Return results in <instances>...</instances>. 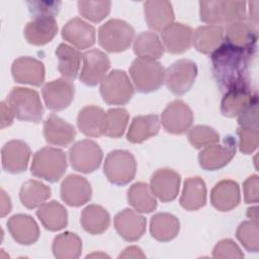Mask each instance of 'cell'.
Listing matches in <instances>:
<instances>
[{
  "label": "cell",
  "instance_id": "34",
  "mask_svg": "<svg viewBox=\"0 0 259 259\" xmlns=\"http://www.w3.org/2000/svg\"><path fill=\"white\" fill-rule=\"evenodd\" d=\"M109 224V213L100 205L90 204L86 206L81 213V225L89 234H102L108 229Z\"/></svg>",
  "mask_w": 259,
  "mask_h": 259
},
{
  "label": "cell",
  "instance_id": "9",
  "mask_svg": "<svg viewBox=\"0 0 259 259\" xmlns=\"http://www.w3.org/2000/svg\"><path fill=\"white\" fill-rule=\"evenodd\" d=\"M102 157L101 148L90 140L79 141L69 150V160L72 168L81 173H92L98 169Z\"/></svg>",
  "mask_w": 259,
  "mask_h": 259
},
{
  "label": "cell",
  "instance_id": "27",
  "mask_svg": "<svg viewBox=\"0 0 259 259\" xmlns=\"http://www.w3.org/2000/svg\"><path fill=\"white\" fill-rule=\"evenodd\" d=\"M240 188L237 182L226 179L214 185L210 192V202L218 210L229 211L240 202Z\"/></svg>",
  "mask_w": 259,
  "mask_h": 259
},
{
  "label": "cell",
  "instance_id": "32",
  "mask_svg": "<svg viewBox=\"0 0 259 259\" xmlns=\"http://www.w3.org/2000/svg\"><path fill=\"white\" fill-rule=\"evenodd\" d=\"M257 29L247 20L237 21L226 25V41L234 46L255 50Z\"/></svg>",
  "mask_w": 259,
  "mask_h": 259
},
{
  "label": "cell",
  "instance_id": "29",
  "mask_svg": "<svg viewBox=\"0 0 259 259\" xmlns=\"http://www.w3.org/2000/svg\"><path fill=\"white\" fill-rule=\"evenodd\" d=\"M206 202V187L200 177H189L184 181L180 204L186 210H197Z\"/></svg>",
  "mask_w": 259,
  "mask_h": 259
},
{
  "label": "cell",
  "instance_id": "13",
  "mask_svg": "<svg viewBox=\"0 0 259 259\" xmlns=\"http://www.w3.org/2000/svg\"><path fill=\"white\" fill-rule=\"evenodd\" d=\"M161 121L166 132L181 135L189 130L193 121L190 107L182 100H174L163 110Z\"/></svg>",
  "mask_w": 259,
  "mask_h": 259
},
{
  "label": "cell",
  "instance_id": "31",
  "mask_svg": "<svg viewBox=\"0 0 259 259\" xmlns=\"http://www.w3.org/2000/svg\"><path fill=\"white\" fill-rule=\"evenodd\" d=\"M159 130L160 121L156 114L138 115L133 119L126 138L128 142L139 144L156 136Z\"/></svg>",
  "mask_w": 259,
  "mask_h": 259
},
{
  "label": "cell",
  "instance_id": "40",
  "mask_svg": "<svg viewBox=\"0 0 259 259\" xmlns=\"http://www.w3.org/2000/svg\"><path fill=\"white\" fill-rule=\"evenodd\" d=\"M128 121V112L124 108H110L105 115L104 135L110 138H119L123 135Z\"/></svg>",
  "mask_w": 259,
  "mask_h": 259
},
{
  "label": "cell",
  "instance_id": "22",
  "mask_svg": "<svg viewBox=\"0 0 259 259\" xmlns=\"http://www.w3.org/2000/svg\"><path fill=\"white\" fill-rule=\"evenodd\" d=\"M75 136L74 126L55 113H52L44 123V137L49 144L66 147L74 141Z\"/></svg>",
  "mask_w": 259,
  "mask_h": 259
},
{
  "label": "cell",
  "instance_id": "5",
  "mask_svg": "<svg viewBox=\"0 0 259 259\" xmlns=\"http://www.w3.org/2000/svg\"><path fill=\"white\" fill-rule=\"evenodd\" d=\"M135 36L134 27L121 19H109L98 30L99 45L109 53L127 50Z\"/></svg>",
  "mask_w": 259,
  "mask_h": 259
},
{
  "label": "cell",
  "instance_id": "53",
  "mask_svg": "<svg viewBox=\"0 0 259 259\" xmlns=\"http://www.w3.org/2000/svg\"><path fill=\"white\" fill-rule=\"evenodd\" d=\"M12 204L9 196L6 194V192L2 189L1 190V217H5L11 211Z\"/></svg>",
  "mask_w": 259,
  "mask_h": 259
},
{
  "label": "cell",
  "instance_id": "37",
  "mask_svg": "<svg viewBox=\"0 0 259 259\" xmlns=\"http://www.w3.org/2000/svg\"><path fill=\"white\" fill-rule=\"evenodd\" d=\"M128 203L138 211L149 213L156 209L157 200L152 190L145 182H137L127 190Z\"/></svg>",
  "mask_w": 259,
  "mask_h": 259
},
{
  "label": "cell",
  "instance_id": "52",
  "mask_svg": "<svg viewBox=\"0 0 259 259\" xmlns=\"http://www.w3.org/2000/svg\"><path fill=\"white\" fill-rule=\"evenodd\" d=\"M119 258H145V255L139 247L131 246L119 255Z\"/></svg>",
  "mask_w": 259,
  "mask_h": 259
},
{
  "label": "cell",
  "instance_id": "33",
  "mask_svg": "<svg viewBox=\"0 0 259 259\" xmlns=\"http://www.w3.org/2000/svg\"><path fill=\"white\" fill-rule=\"evenodd\" d=\"M180 230L178 219L168 212H158L152 217L150 222V232L154 239L160 242L173 240Z\"/></svg>",
  "mask_w": 259,
  "mask_h": 259
},
{
  "label": "cell",
  "instance_id": "23",
  "mask_svg": "<svg viewBox=\"0 0 259 259\" xmlns=\"http://www.w3.org/2000/svg\"><path fill=\"white\" fill-rule=\"evenodd\" d=\"M7 227L12 238L21 245H31L38 240L39 228L28 214L12 215L7 222Z\"/></svg>",
  "mask_w": 259,
  "mask_h": 259
},
{
  "label": "cell",
  "instance_id": "48",
  "mask_svg": "<svg viewBox=\"0 0 259 259\" xmlns=\"http://www.w3.org/2000/svg\"><path fill=\"white\" fill-rule=\"evenodd\" d=\"M238 123L241 127L258 128V98L239 114Z\"/></svg>",
  "mask_w": 259,
  "mask_h": 259
},
{
  "label": "cell",
  "instance_id": "42",
  "mask_svg": "<svg viewBox=\"0 0 259 259\" xmlns=\"http://www.w3.org/2000/svg\"><path fill=\"white\" fill-rule=\"evenodd\" d=\"M79 13L92 22H99L104 19L110 11V1H78Z\"/></svg>",
  "mask_w": 259,
  "mask_h": 259
},
{
  "label": "cell",
  "instance_id": "6",
  "mask_svg": "<svg viewBox=\"0 0 259 259\" xmlns=\"http://www.w3.org/2000/svg\"><path fill=\"white\" fill-rule=\"evenodd\" d=\"M103 171L111 183L125 185L135 178L137 162L131 152L126 150H114L107 154Z\"/></svg>",
  "mask_w": 259,
  "mask_h": 259
},
{
  "label": "cell",
  "instance_id": "54",
  "mask_svg": "<svg viewBox=\"0 0 259 259\" xmlns=\"http://www.w3.org/2000/svg\"><path fill=\"white\" fill-rule=\"evenodd\" d=\"M247 215L252 221H256L257 222V207H250V208H248Z\"/></svg>",
  "mask_w": 259,
  "mask_h": 259
},
{
  "label": "cell",
  "instance_id": "15",
  "mask_svg": "<svg viewBox=\"0 0 259 259\" xmlns=\"http://www.w3.org/2000/svg\"><path fill=\"white\" fill-rule=\"evenodd\" d=\"M30 158L29 146L20 140L7 142L1 150L3 169L11 174H18L26 170Z\"/></svg>",
  "mask_w": 259,
  "mask_h": 259
},
{
  "label": "cell",
  "instance_id": "4",
  "mask_svg": "<svg viewBox=\"0 0 259 259\" xmlns=\"http://www.w3.org/2000/svg\"><path fill=\"white\" fill-rule=\"evenodd\" d=\"M130 75L139 92L150 93L158 90L164 83L165 71L156 60L137 58L130 67Z\"/></svg>",
  "mask_w": 259,
  "mask_h": 259
},
{
  "label": "cell",
  "instance_id": "11",
  "mask_svg": "<svg viewBox=\"0 0 259 259\" xmlns=\"http://www.w3.org/2000/svg\"><path fill=\"white\" fill-rule=\"evenodd\" d=\"M41 93L49 109L54 111L63 110L74 99L75 85L72 80L63 77L47 83L42 87Z\"/></svg>",
  "mask_w": 259,
  "mask_h": 259
},
{
  "label": "cell",
  "instance_id": "18",
  "mask_svg": "<svg viewBox=\"0 0 259 259\" xmlns=\"http://www.w3.org/2000/svg\"><path fill=\"white\" fill-rule=\"evenodd\" d=\"M13 79L22 84L40 86L45 81L44 64L31 57H20L16 59L11 67Z\"/></svg>",
  "mask_w": 259,
  "mask_h": 259
},
{
  "label": "cell",
  "instance_id": "16",
  "mask_svg": "<svg viewBox=\"0 0 259 259\" xmlns=\"http://www.w3.org/2000/svg\"><path fill=\"white\" fill-rule=\"evenodd\" d=\"M180 175L169 168L157 170L151 177V190L161 201L169 202L177 197L180 186Z\"/></svg>",
  "mask_w": 259,
  "mask_h": 259
},
{
  "label": "cell",
  "instance_id": "46",
  "mask_svg": "<svg viewBox=\"0 0 259 259\" xmlns=\"http://www.w3.org/2000/svg\"><path fill=\"white\" fill-rule=\"evenodd\" d=\"M237 134L239 136V149L242 153L251 154L257 149L259 143L258 128L239 126Z\"/></svg>",
  "mask_w": 259,
  "mask_h": 259
},
{
  "label": "cell",
  "instance_id": "8",
  "mask_svg": "<svg viewBox=\"0 0 259 259\" xmlns=\"http://www.w3.org/2000/svg\"><path fill=\"white\" fill-rule=\"evenodd\" d=\"M196 76V64L191 60L181 59L166 69L164 82L172 93L183 95L192 87Z\"/></svg>",
  "mask_w": 259,
  "mask_h": 259
},
{
  "label": "cell",
  "instance_id": "25",
  "mask_svg": "<svg viewBox=\"0 0 259 259\" xmlns=\"http://www.w3.org/2000/svg\"><path fill=\"white\" fill-rule=\"evenodd\" d=\"M58 32V24L54 17H36L24 28L27 42L33 46H44L50 42Z\"/></svg>",
  "mask_w": 259,
  "mask_h": 259
},
{
  "label": "cell",
  "instance_id": "7",
  "mask_svg": "<svg viewBox=\"0 0 259 259\" xmlns=\"http://www.w3.org/2000/svg\"><path fill=\"white\" fill-rule=\"evenodd\" d=\"M135 93L128 76L124 71L112 70L100 84V94L103 100L110 105L126 104Z\"/></svg>",
  "mask_w": 259,
  "mask_h": 259
},
{
  "label": "cell",
  "instance_id": "1",
  "mask_svg": "<svg viewBox=\"0 0 259 259\" xmlns=\"http://www.w3.org/2000/svg\"><path fill=\"white\" fill-rule=\"evenodd\" d=\"M255 50L244 49L227 41L211 53L213 76L226 91L236 85L248 82V67Z\"/></svg>",
  "mask_w": 259,
  "mask_h": 259
},
{
  "label": "cell",
  "instance_id": "51",
  "mask_svg": "<svg viewBox=\"0 0 259 259\" xmlns=\"http://www.w3.org/2000/svg\"><path fill=\"white\" fill-rule=\"evenodd\" d=\"M250 8H249V17H247V21L254 27L257 29V24H258V9H257V5H258V1H252L249 2Z\"/></svg>",
  "mask_w": 259,
  "mask_h": 259
},
{
  "label": "cell",
  "instance_id": "36",
  "mask_svg": "<svg viewBox=\"0 0 259 259\" xmlns=\"http://www.w3.org/2000/svg\"><path fill=\"white\" fill-rule=\"evenodd\" d=\"M51 196V188L37 180H27L19 191L21 203L27 208H35L45 203Z\"/></svg>",
  "mask_w": 259,
  "mask_h": 259
},
{
  "label": "cell",
  "instance_id": "26",
  "mask_svg": "<svg viewBox=\"0 0 259 259\" xmlns=\"http://www.w3.org/2000/svg\"><path fill=\"white\" fill-rule=\"evenodd\" d=\"M106 112L95 105H88L79 111L77 124L82 134L91 138H99L105 132Z\"/></svg>",
  "mask_w": 259,
  "mask_h": 259
},
{
  "label": "cell",
  "instance_id": "49",
  "mask_svg": "<svg viewBox=\"0 0 259 259\" xmlns=\"http://www.w3.org/2000/svg\"><path fill=\"white\" fill-rule=\"evenodd\" d=\"M244 197L247 203H257L259 198V178L252 175L246 179L243 185Z\"/></svg>",
  "mask_w": 259,
  "mask_h": 259
},
{
  "label": "cell",
  "instance_id": "19",
  "mask_svg": "<svg viewBox=\"0 0 259 259\" xmlns=\"http://www.w3.org/2000/svg\"><path fill=\"white\" fill-rule=\"evenodd\" d=\"M193 30L190 26L172 22L161 31L164 49L170 54H182L186 52L192 44Z\"/></svg>",
  "mask_w": 259,
  "mask_h": 259
},
{
  "label": "cell",
  "instance_id": "2",
  "mask_svg": "<svg viewBox=\"0 0 259 259\" xmlns=\"http://www.w3.org/2000/svg\"><path fill=\"white\" fill-rule=\"evenodd\" d=\"M67 170L66 154L57 148L45 147L32 158L31 174L49 182L59 181Z\"/></svg>",
  "mask_w": 259,
  "mask_h": 259
},
{
  "label": "cell",
  "instance_id": "41",
  "mask_svg": "<svg viewBox=\"0 0 259 259\" xmlns=\"http://www.w3.org/2000/svg\"><path fill=\"white\" fill-rule=\"evenodd\" d=\"M236 236L249 252H257L259 250L258 222L251 220L241 223L237 229Z\"/></svg>",
  "mask_w": 259,
  "mask_h": 259
},
{
  "label": "cell",
  "instance_id": "10",
  "mask_svg": "<svg viewBox=\"0 0 259 259\" xmlns=\"http://www.w3.org/2000/svg\"><path fill=\"white\" fill-rule=\"evenodd\" d=\"M237 142L232 136L224 139L223 145H209L198 155V162L201 168L207 171H214L225 167L236 154Z\"/></svg>",
  "mask_w": 259,
  "mask_h": 259
},
{
  "label": "cell",
  "instance_id": "43",
  "mask_svg": "<svg viewBox=\"0 0 259 259\" xmlns=\"http://www.w3.org/2000/svg\"><path fill=\"white\" fill-rule=\"evenodd\" d=\"M188 140L194 148L200 149L218 143L220 141V135L210 126L195 125L189 131Z\"/></svg>",
  "mask_w": 259,
  "mask_h": 259
},
{
  "label": "cell",
  "instance_id": "3",
  "mask_svg": "<svg viewBox=\"0 0 259 259\" xmlns=\"http://www.w3.org/2000/svg\"><path fill=\"white\" fill-rule=\"evenodd\" d=\"M6 102L14 116L20 120L38 122L42 117L44 107L39 95L35 90L13 87Z\"/></svg>",
  "mask_w": 259,
  "mask_h": 259
},
{
  "label": "cell",
  "instance_id": "21",
  "mask_svg": "<svg viewBox=\"0 0 259 259\" xmlns=\"http://www.w3.org/2000/svg\"><path fill=\"white\" fill-rule=\"evenodd\" d=\"M63 38L77 49H88L95 44V28L79 17L70 19L62 29Z\"/></svg>",
  "mask_w": 259,
  "mask_h": 259
},
{
  "label": "cell",
  "instance_id": "28",
  "mask_svg": "<svg viewBox=\"0 0 259 259\" xmlns=\"http://www.w3.org/2000/svg\"><path fill=\"white\" fill-rule=\"evenodd\" d=\"M224 40V29L221 25H203L192 33L193 47L202 54H211Z\"/></svg>",
  "mask_w": 259,
  "mask_h": 259
},
{
  "label": "cell",
  "instance_id": "45",
  "mask_svg": "<svg viewBox=\"0 0 259 259\" xmlns=\"http://www.w3.org/2000/svg\"><path fill=\"white\" fill-rule=\"evenodd\" d=\"M29 12L33 18L36 17H54L58 14L60 1H27Z\"/></svg>",
  "mask_w": 259,
  "mask_h": 259
},
{
  "label": "cell",
  "instance_id": "20",
  "mask_svg": "<svg viewBox=\"0 0 259 259\" xmlns=\"http://www.w3.org/2000/svg\"><path fill=\"white\" fill-rule=\"evenodd\" d=\"M146 219L130 208H124L114 218V227L117 233L128 242L139 240L146 232Z\"/></svg>",
  "mask_w": 259,
  "mask_h": 259
},
{
  "label": "cell",
  "instance_id": "44",
  "mask_svg": "<svg viewBox=\"0 0 259 259\" xmlns=\"http://www.w3.org/2000/svg\"><path fill=\"white\" fill-rule=\"evenodd\" d=\"M224 1H200V20L210 25L224 24Z\"/></svg>",
  "mask_w": 259,
  "mask_h": 259
},
{
  "label": "cell",
  "instance_id": "50",
  "mask_svg": "<svg viewBox=\"0 0 259 259\" xmlns=\"http://www.w3.org/2000/svg\"><path fill=\"white\" fill-rule=\"evenodd\" d=\"M14 114L6 101L1 102V128L9 126L13 121Z\"/></svg>",
  "mask_w": 259,
  "mask_h": 259
},
{
  "label": "cell",
  "instance_id": "47",
  "mask_svg": "<svg viewBox=\"0 0 259 259\" xmlns=\"http://www.w3.org/2000/svg\"><path fill=\"white\" fill-rule=\"evenodd\" d=\"M213 258H243L239 246L231 239H225L220 241L213 248Z\"/></svg>",
  "mask_w": 259,
  "mask_h": 259
},
{
  "label": "cell",
  "instance_id": "12",
  "mask_svg": "<svg viewBox=\"0 0 259 259\" xmlns=\"http://www.w3.org/2000/svg\"><path fill=\"white\" fill-rule=\"evenodd\" d=\"M256 98L249 81L228 89L222 99L221 111L225 116L233 117L242 113Z\"/></svg>",
  "mask_w": 259,
  "mask_h": 259
},
{
  "label": "cell",
  "instance_id": "38",
  "mask_svg": "<svg viewBox=\"0 0 259 259\" xmlns=\"http://www.w3.org/2000/svg\"><path fill=\"white\" fill-rule=\"evenodd\" d=\"M52 249L58 259H75L81 255L82 241L76 234L65 232L54 239Z\"/></svg>",
  "mask_w": 259,
  "mask_h": 259
},
{
  "label": "cell",
  "instance_id": "14",
  "mask_svg": "<svg viewBox=\"0 0 259 259\" xmlns=\"http://www.w3.org/2000/svg\"><path fill=\"white\" fill-rule=\"evenodd\" d=\"M83 66L80 81L87 86H95L101 82L110 67L108 56L99 50H90L83 54Z\"/></svg>",
  "mask_w": 259,
  "mask_h": 259
},
{
  "label": "cell",
  "instance_id": "30",
  "mask_svg": "<svg viewBox=\"0 0 259 259\" xmlns=\"http://www.w3.org/2000/svg\"><path fill=\"white\" fill-rule=\"evenodd\" d=\"M36 215L42 226L52 232L60 231L68 225L67 209L56 200L41 204L36 210Z\"/></svg>",
  "mask_w": 259,
  "mask_h": 259
},
{
  "label": "cell",
  "instance_id": "17",
  "mask_svg": "<svg viewBox=\"0 0 259 259\" xmlns=\"http://www.w3.org/2000/svg\"><path fill=\"white\" fill-rule=\"evenodd\" d=\"M92 195L88 180L80 175L67 176L61 185V198L70 206H81L88 202Z\"/></svg>",
  "mask_w": 259,
  "mask_h": 259
},
{
  "label": "cell",
  "instance_id": "24",
  "mask_svg": "<svg viewBox=\"0 0 259 259\" xmlns=\"http://www.w3.org/2000/svg\"><path fill=\"white\" fill-rule=\"evenodd\" d=\"M144 13L148 26L155 31H162L174 20L172 4L165 0L145 2Z\"/></svg>",
  "mask_w": 259,
  "mask_h": 259
},
{
  "label": "cell",
  "instance_id": "39",
  "mask_svg": "<svg viewBox=\"0 0 259 259\" xmlns=\"http://www.w3.org/2000/svg\"><path fill=\"white\" fill-rule=\"evenodd\" d=\"M134 53L139 58L156 60L163 56L164 46L156 33L143 31L134 41Z\"/></svg>",
  "mask_w": 259,
  "mask_h": 259
},
{
  "label": "cell",
  "instance_id": "35",
  "mask_svg": "<svg viewBox=\"0 0 259 259\" xmlns=\"http://www.w3.org/2000/svg\"><path fill=\"white\" fill-rule=\"evenodd\" d=\"M56 56L59 62L58 69L62 76L69 80H74L79 73L83 55L66 44H60L56 50Z\"/></svg>",
  "mask_w": 259,
  "mask_h": 259
}]
</instances>
